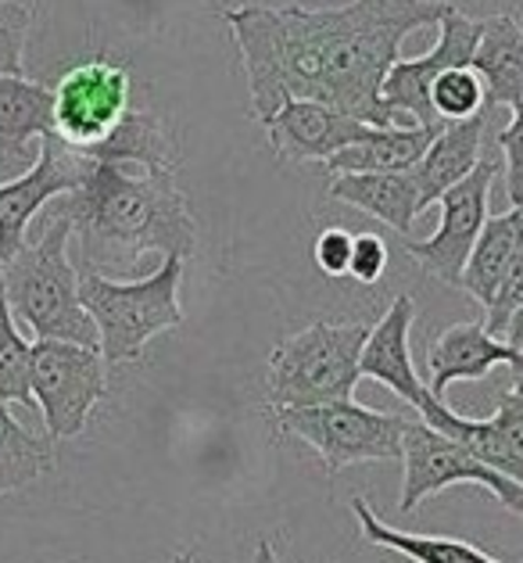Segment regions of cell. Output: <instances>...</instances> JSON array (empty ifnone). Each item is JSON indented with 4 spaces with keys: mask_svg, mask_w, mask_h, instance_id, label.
Instances as JSON below:
<instances>
[{
    "mask_svg": "<svg viewBox=\"0 0 523 563\" xmlns=\"http://www.w3.org/2000/svg\"><path fill=\"white\" fill-rule=\"evenodd\" d=\"M442 126H374L363 141L341 147L323 166L330 176L337 173H405L423 158L426 144Z\"/></svg>",
    "mask_w": 523,
    "mask_h": 563,
    "instance_id": "7402d4cb",
    "label": "cell"
},
{
    "mask_svg": "<svg viewBox=\"0 0 523 563\" xmlns=\"http://www.w3.org/2000/svg\"><path fill=\"white\" fill-rule=\"evenodd\" d=\"M369 334L366 323H312L283 338L269 355L266 398L272 409L320 406L352 398L359 384V352Z\"/></svg>",
    "mask_w": 523,
    "mask_h": 563,
    "instance_id": "5b68a950",
    "label": "cell"
},
{
    "mask_svg": "<svg viewBox=\"0 0 523 563\" xmlns=\"http://www.w3.org/2000/svg\"><path fill=\"white\" fill-rule=\"evenodd\" d=\"M262 126L269 133V144L277 151V158L294 162V166L298 162H326L341 147L363 141L374 130L369 122L352 119L320 101H287Z\"/></svg>",
    "mask_w": 523,
    "mask_h": 563,
    "instance_id": "5bb4252c",
    "label": "cell"
},
{
    "mask_svg": "<svg viewBox=\"0 0 523 563\" xmlns=\"http://www.w3.org/2000/svg\"><path fill=\"white\" fill-rule=\"evenodd\" d=\"M470 68L485 87V108H509V115H523V30L516 15L480 19Z\"/></svg>",
    "mask_w": 523,
    "mask_h": 563,
    "instance_id": "e0dca14e",
    "label": "cell"
},
{
    "mask_svg": "<svg viewBox=\"0 0 523 563\" xmlns=\"http://www.w3.org/2000/svg\"><path fill=\"white\" fill-rule=\"evenodd\" d=\"M90 162H115V166H141L144 173H176L180 169V147L169 126L151 112H130L115 122V130L93 147L79 151Z\"/></svg>",
    "mask_w": 523,
    "mask_h": 563,
    "instance_id": "44dd1931",
    "label": "cell"
},
{
    "mask_svg": "<svg viewBox=\"0 0 523 563\" xmlns=\"http://www.w3.org/2000/svg\"><path fill=\"white\" fill-rule=\"evenodd\" d=\"M277 423L280 431L301 438L320 452L323 466L334 474L352 463L402 460V431L409 417L377 413L352 398H334V402L320 406L277 409Z\"/></svg>",
    "mask_w": 523,
    "mask_h": 563,
    "instance_id": "8992f818",
    "label": "cell"
},
{
    "mask_svg": "<svg viewBox=\"0 0 523 563\" xmlns=\"http://www.w3.org/2000/svg\"><path fill=\"white\" fill-rule=\"evenodd\" d=\"M402 499L398 510L412 514L423 499L437 496L452 485H480L491 492L509 514H523V485L513 477L499 474L494 466L480 463L474 452H466L459 442H452L442 431L426 428L423 420H409L402 431Z\"/></svg>",
    "mask_w": 523,
    "mask_h": 563,
    "instance_id": "ba28073f",
    "label": "cell"
},
{
    "mask_svg": "<svg viewBox=\"0 0 523 563\" xmlns=\"http://www.w3.org/2000/svg\"><path fill=\"white\" fill-rule=\"evenodd\" d=\"M388 269V244L377 233H359L352 238V255H348V273L359 284H377Z\"/></svg>",
    "mask_w": 523,
    "mask_h": 563,
    "instance_id": "f546056e",
    "label": "cell"
},
{
    "mask_svg": "<svg viewBox=\"0 0 523 563\" xmlns=\"http://www.w3.org/2000/svg\"><path fill=\"white\" fill-rule=\"evenodd\" d=\"M33 30V8L22 0H0V76H25V40Z\"/></svg>",
    "mask_w": 523,
    "mask_h": 563,
    "instance_id": "83f0119b",
    "label": "cell"
},
{
    "mask_svg": "<svg viewBox=\"0 0 523 563\" xmlns=\"http://www.w3.org/2000/svg\"><path fill=\"white\" fill-rule=\"evenodd\" d=\"M126 112L130 68L108 58L73 65L51 90V133L76 151L104 141Z\"/></svg>",
    "mask_w": 523,
    "mask_h": 563,
    "instance_id": "9c48e42d",
    "label": "cell"
},
{
    "mask_svg": "<svg viewBox=\"0 0 523 563\" xmlns=\"http://www.w3.org/2000/svg\"><path fill=\"white\" fill-rule=\"evenodd\" d=\"M104 366L101 349L36 338L30 352V395L44 413L51 442H68L82 434L108 388Z\"/></svg>",
    "mask_w": 523,
    "mask_h": 563,
    "instance_id": "52a82bcc",
    "label": "cell"
},
{
    "mask_svg": "<svg viewBox=\"0 0 523 563\" xmlns=\"http://www.w3.org/2000/svg\"><path fill=\"white\" fill-rule=\"evenodd\" d=\"M44 133H51V87L25 76H0V151L25 158Z\"/></svg>",
    "mask_w": 523,
    "mask_h": 563,
    "instance_id": "cb8c5ba5",
    "label": "cell"
},
{
    "mask_svg": "<svg viewBox=\"0 0 523 563\" xmlns=\"http://www.w3.org/2000/svg\"><path fill=\"white\" fill-rule=\"evenodd\" d=\"M431 108L437 122H463L485 112V87H480L474 68H445L431 84Z\"/></svg>",
    "mask_w": 523,
    "mask_h": 563,
    "instance_id": "4316f807",
    "label": "cell"
},
{
    "mask_svg": "<svg viewBox=\"0 0 523 563\" xmlns=\"http://www.w3.org/2000/svg\"><path fill=\"white\" fill-rule=\"evenodd\" d=\"M499 173H502L499 151L488 155V158L480 155L477 166L434 201L437 209H442V227H437L431 238H423V241L402 238L405 252L416 258V263L431 273V277L459 287V273L466 266V255H470L477 233H480V227H485V219H488L491 184H494V176H499Z\"/></svg>",
    "mask_w": 523,
    "mask_h": 563,
    "instance_id": "30bf717a",
    "label": "cell"
},
{
    "mask_svg": "<svg viewBox=\"0 0 523 563\" xmlns=\"http://www.w3.org/2000/svg\"><path fill=\"white\" fill-rule=\"evenodd\" d=\"M326 198L352 205L366 216L388 223L398 238H412V223L420 216L416 180L412 173H337L330 176Z\"/></svg>",
    "mask_w": 523,
    "mask_h": 563,
    "instance_id": "d6986e66",
    "label": "cell"
},
{
    "mask_svg": "<svg viewBox=\"0 0 523 563\" xmlns=\"http://www.w3.org/2000/svg\"><path fill=\"white\" fill-rule=\"evenodd\" d=\"M76 273L79 301L98 327L104 363H136L151 338L176 331L187 320L180 306L183 255H165V263L141 280H112L93 269Z\"/></svg>",
    "mask_w": 523,
    "mask_h": 563,
    "instance_id": "277c9868",
    "label": "cell"
},
{
    "mask_svg": "<svg viewBox=\"0 0 523 563\" xmlns=\"http://www.w3.org/2000/svg\"><path fill=\"white\" fill-rule=\"evenodd\" d=\"M8 406L11 402L0 398V496L33 485L54 466L51 438H36L33 431H25Z\"/></svg>",
    "mask_w": 523,
    "mask_h": 563,
    "instance_id": "d4e9b609",
    "label": "cell"
},
{
    "mask_svg": "<svg viewBox=\"0 0 523 563\" xmlns=\"http://www.w3.org/2000/svg\"><path fill=\"white\" fill-rule=\"evenodd\" d=\"M30 352H33V345L19 334L15 316H11L8 298H4V280H0V398H4V402L33 406Z\"/></svg>",
    "mask_w": 523,
    "mask_h": 563,
    "instance_id": "484cf974",
    "label": "cell"
},
{
    "mask_svg": "<svg viewBox=\"0 0 523 563\" xmlns=\"http://www.w3.org/2000/svg\"><path fill=\"white\" fill-rule=\"evenodd\" d=\"M62 216L79 241V266L101 277L133 269L147 252L190 255L198 223L176 173H130L115 162H93L76 190H68Z\"/></svg>",
    "mask_w": 523,
    "mask_h": 563,
    "instance_id": "7a4b0ae2",
    "label": "cell"
},
{
    "mask_svg": "<svg viewBox=\"0 0 523 563\" xmlns=\"http://www.w3.org/2000/svg\"><path fill=\"white\" fill-rule=\"evenodd\" d=\"M437 25H442L437 44L426 54H420V58H398L380 84L383 108L394 112L398 119L416 122V126H445V122H437L434 108H431V84L445 73V68L470 65L474 47H477V33H480V19L463 15L456 4L445 11Z\"/></svg>",
    "mask_w": 523,
    "mask_h": 563,
    "instance_id": "7c38bea8",
    "label": "cell"
},
{
    "mask_svg": "<svg viewBox=\"0 0 523 563\" xmlns=\"http://www.w3.org/2000/svg\"><path fill=\"white\" fill-rule=\"evenodd\" d=\"M494 151L505 169L509 205H523V115H509V126L494 136Z\"/></svg>",
    "mask_w": 523,
    "mask_h": 563,
    "instance_id": "f1b7e54d",
    "label": "cell"
},
{
    "mask_svg": "<svg viewBox=\"0 0 523 563\" xmlns=\"http://www.w3.org/2000/svg\"><path fill=\"white\" fill-rule=\"evenodd\" d=\"M315 266H320L326 277H348V255H352V233L341 227H330L315 238Z\"/></svg>",
    "mask_w": 523,
    "mask_h": 563,
    "instance_id": "4dcf8cb0",
    "label": "cell"
},
{
    "mask_svg": "<svg viewBox=\"0 0 523 563\" xmlns=\"http://www.w3.org/2000/svg\"><path fill=\"white\" fill-rule=\"evenodd\" d=\"M516 263H523V205H509L505 212L485 219L459 273V287L488 309L505 273Z\"/></svg>",
    "mask_w": 523,
    "mask_h": 563,
    "instance_id": "ffe728a7",
    "label": "cell"
},
{
    "mask_svg": "<svg viewBox=\"0 0 523 563\" xmlns=\"http://www.w3.org/2000/svg\"><path fill=\"white\" fill-rule=\"evenodd\" d=\"M90 169L93 162L76 147L62 144L54 133L40 136V158L15 180L0 184V263H8L30 241V223L40 209L76 190Z\"/></svg>",
    "mask_w": 523,
    "mask_h": 563,
    "instance_id": "8fae6325",
    "label": "cell"
},
{
    "mask_svg": "<svg viewBox=\"0 0 523 563\" xmlns=\"http://www.w3.org/2000/svg\"><path fill=\"white\" fill-rule=\"evenodd\" d=\"M173 563H198V560H194V553H190V549H180V553L173 556Z\"/></svg>",
    "mask_w": 523,
    "mask_h": 563,
    "instance_id": "d6a6232c",
    "label": "cell"
},
{
    "mask_svg": "<svg viewBox=\"0 0 523 563\" xmlns=\"http://www.w3.org/2000/svg\"><path fill=\"white\" fill-rule=\"evenodd\" d=\"M485 133H488L485 112L463 122H445V126L434 133V141L423 151V158L409 169L412 180H416L420 212L431 209L452 184H459L463 176L477 166L480 155H485Z\"/></svg>",
    "mask_w": 523,
    "mask_h": 563,
    "instance_id": "ac0fdd59",
    "label": "cell"
},
{
    "mask_svg": "<svg viewBox=\"0 0 523 563\" xmlns=\"http://www.w3.org/2000/svg\"><path fill=\"white\" fill-rule=\"evenodd\" d=\"M505 363L513 369V377H523V345L520 338H491L485 323H456L448 327L442 338H434V345L426 349V395L442 398L448 384L456 380H480L488 377L491 366Z\"/></svg>",
    "mask_w": 523,
    "mask_h": 563,
    "instance_id": "9a60e30c",
    "label": "cell"
},
{
    "mask_svg": "<svg viewBox=\"0 0 523 563\" xmlns=\"http://www.w3.org/2000/svg\"><path fill=\"white\" fill-rule=\"evenodd\" d=\"M352 514L359 517V528H363V539L369 545H380V549H391V553L405 556L412 563H502L488 556L480 545L470 542H459V539H442V534H412V531H398L391 525L369 510L366 499H352Z\"/></svg>",
    "mask_w": 523,
    "mask_h": 563,
    "instance_id": "603a6c76",
    "label": "cell"
},
{
    "mask_svg": "<svg viewBox=\"0 0 523 563\" xmlns=\"http://www.w3.org/2000/svg\"><path fill=\"white\" fill-rule=\"evenodd\" d=\"M448 0H348L337 8H226L241 51L252 115L266 122L287 101H320L369 126H398L380 84L402 40L437 25Z\"/></svg>",
    "mask_w": 523,
    "mask_h": 563,
    "instance_id": "6da1fadb",
    "label": "cell"
},
{
    "mask_svg": "<svg viewBox=\"0 0 523 563\" xmlns=\"http://www.w3.org/2000/svg\"><path fill=\"white\" fill-rule=\"evenodd\" d=\"M68 219L58 212L40 238L0 263L4 298L11 316L30 327L36 338L73 341V345L98 349V327L79 301V273L68 263Z\"/></svg>",
    "mask_w": 523,
    "mask_h": 563,
    "instance_id": "3957f363",
    "label": "cell"
},
{
    "mask_svg": "<svg viewBox=\"0 0 523 563\" xmlns=\"http://www.w3.org/2000/svg\"><path fill=\"white\" fill-rule=\"evenodd\" d=\"M255 563H280V560H277V553H272L269 542H258L255 545Z\"/></svg>",
    "mask_w": 523,
    "mask_h": 563,
    "instance_id": "1f68e13d",
    "label": "cell"
},
{
    "mask_svg": "<svg viewBox=\"0 0 523 563\" xmlns=\"http://www.w3.org/2000/svg\"><path fill=\"white\" fill-rule=\"evenodd\" d=\"M412 316H416V301L409 295H398L391 301V309L380 316V323L369 327L363 352H359V377H374L380 384H388L398 398H405V402L416 409L426 388L409 355Z\"/></svg>",
    "mask_w": 523,
    "mask_h": 563,
    "instance_id": "2e32d148",
    "label": "cell"
},
{
    "mask_svg": "<svg viewBox=\"0 0 523 563\" xmlns=\"http://www.w3.org/2000/svg\"><path fill=\"white\" fill-rule=\"evenodd\" d=\"M416 413L423 417L426 428L442 431L452 442H459L466 452H474L480 463L494 466L499 474L520 481L523 474V395L520 388L505 391L499 409L488 420L459 417L434 395H423Z\"/></svg>",
    "mask_w": 523,
    "mask_h": 563,
    "instance_id": "4fadbf2b",
    "label": "cell"
}]
</instances>
